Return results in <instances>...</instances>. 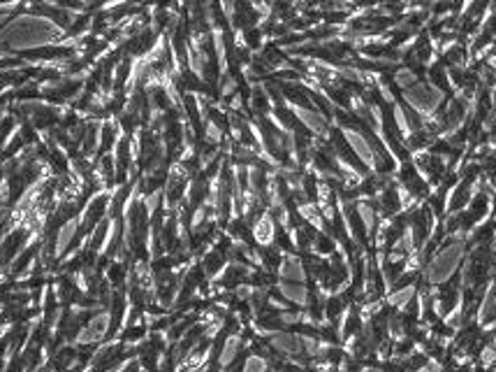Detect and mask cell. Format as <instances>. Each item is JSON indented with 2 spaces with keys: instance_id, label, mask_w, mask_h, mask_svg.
Wrapping results in <instances>:
<instances>
[{
  "instance_id": "5",
  "label": "cell",
  "mask_w": 496,
  "mask_h": 372,
  "mask_svg": "<svg viewBox=\"0 0 496 372\" xmlns=\"http://www.w3.org/2000/svg\"><path fill=\"white\" fill-rule=\"evenodd\" d=\"M44 3H54V0H44Z\"/></svg>"
},
{
  "instance_id": "3",
  "label": "cell",
  "mask_w": 496,
  "mask_h": 372,
  "mask_svg": "<svg viewBox=\"0 0 496 372\" xmlns=\"http://www.w3.org/2000/svg\"><path fill=\"white\" fill-rule=\"evenodd\" d=\"M75 228H77V221H68V224L63 226V231L58 235V251H63L70 244V237L75 235Z\"/></svg>"
},
{
  "instance_id": "4",
  "label": "cell",
  "mask_w": 496,
  "mask_h": 372,
  "mask_svg": "<svg viewBox=\"0 0 496 372\" xmlns=\"http://www.w3.org/2000/svg\"><path fill=\"white\" fill-rule=\"evenodd\" d=\"M7 19H10V7H3V10H0V26H3Z\"/></svg>"
},
{
  "instance_id": "2",
  "label": "cell",
  "mask_w": 496,
  "mask_h": 372,
  "mask_svg": "<svg viewBox=\"0 0 496 372\" xmlns=\"http://www.w3.org/2000/svg\"><path fill=\"white\" fill-rule=\"evenodd\" d=\"M105 330H107V314H100L98 319H95L91 326L84 330V337H82V340H84V342H91V340H100Z\"/></svg>"
},
{
  "instance_id": "1",
  "label": "cell",
  "mask_w": 496,
  "mask_h": 372,
  "mask_svg": "<svg viewBox=\"0 0 496 372\" xmlns=\"http://www.w3.org/2000/svg\"><path fill=\"white\" fill-rule=\"evenodd\" d=\"M61 35V28L42 17H19L0 33V59L12 56V52L35 49L54 42Z\"/></svg>"
}]
</instances>
